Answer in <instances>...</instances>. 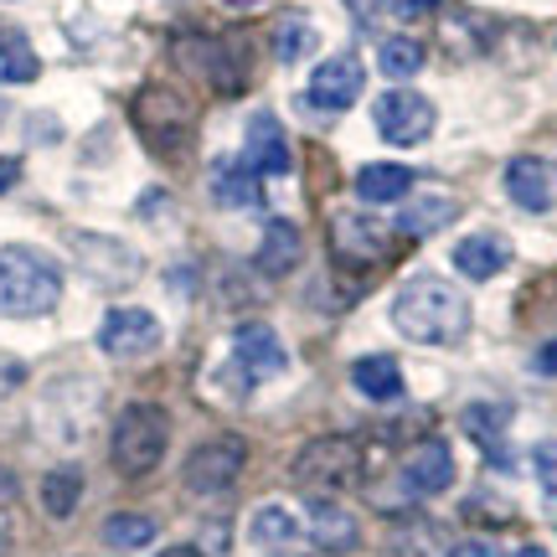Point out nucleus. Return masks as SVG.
I'll return each mask as SVG.
<instances>
[{
  "mask_svg": "<svg viewBox=\"0 0 557 557\" xmlns=\"http://www.w3.org/2000/svg\"><path fill=\"white\" fill-rule=\"evenodd\" d=\"M243 156H248V165H253L259 176H289V165H295L289 135H284V124H278L274 114H253V120H248V145H243Z\"/></svg>",
  "mask_w": 557,
  "mask_h": 557,
  "instance_id": "obj_16",
  "label": "nucleus"
},
{
  "mask_svg": "<svg viewBox=\"0 0 557 557\" xmlns=\"http://www.w3.org/2000/svg\"><path fill=\"white\" fill-rule=\"evenodd\" d=\"M73 253L88 274L109 284V289H120V284H135L139 274V253L135 248H124L120 238H103V233H73Z\"/></svg>",
  "mask_w": 557,
  "mask_h": 557,
  "instance_id": "obj_13",
  "label": "nucleus"
},
{
  "mask_svg": "<svg viewBox=\"0 0 557 557\" xmlns=\"http://www.w3.org/2000/svg\"><path fill=\"white\" fill-rule=\"evenodd\" d=\"M361 88H367V67H361L357 52H336L310 73V103L325 114H346L361 99Z\"/></svg>",
  "mask_w": 557,
  "mask_h": 557,
  "instance_id": "obj_10",
  "label": "nucleus"
},
{
  "mask_svg": "<svg viewBox=\"0 0 557 557\" xmlns=\"http://www.w3.org/2000/svg\"><path fill=\"white\" fill-rule=\"evenodd\" d=\"M361 465H367V455H361L357 438L325 434V438H310L295 455V480L310 496H336V491H351L361 480Z\"/></svg>",
  "mask_w": 557,
  "mask_h": 557,
  "instance_id": "obj_4",
  "label": "nucleus"
},
{
  "mask_svg": "<svg viewBox=\"0 0 557 557\" xmlns=\"http://www.w3.org/2000/svg\"><path fill=\"white\" fill-rule=\"evenodd\" d=\"M160 557H201V553H197V547H165Z\"/></svg>",
  "mask_w": 557,
  "mask_h": 557,
  "instance_id": "obj_40",
  "label": "nucleus"
},
{
  "mask_svg": "<svg viewBox=\"0 0 557 557\" xmlns=\"http://www.w3.org/2000/svg\"><path fill=\"white\" fill-rule=\"evenodd\" d=\"M160 341H165V331H160V320L150 315V310H135V305H120V310H109L99 325V351L114 361H139L150 357V351H160Z\"/></svg>",
  "mask_w": 557,
  "mask_h": 557,
  "instance_id": "obj_9",
  "label": "nucleus"
},
{
  "mask_svg": "<svg viewBox=\"0 0 557 557\" xmlns=\"http://www.w3.org/2000/svg\"><path fill=\"white\" fill-rule=\"evenodd\" d=\"M506 263H511L506 233H475V238H459L455 248V269L465 278H496Z\"/></svg>",
  "mask_w": 557,
  "mask_h": 557,
  "instance_id": "obj_18",
  "label": "nucleus"
},
{
  "mask_svg": "<svg viewBox=\"0 0 557 557\" xmlns=\"http://www.w3.org/2000/svg\"><path fill=\"white\" fill-rule=\"evenodd\" d=\"M377 67L387 73L393 83H403V78H413L418 67H423V47H418L413 37H387L377 47Z\"/></svg>",
  "mask_w": 557,
  "mask_h": 557,
  "instance_id": "obj_28",
  "label": "nucleus"
},
{
  "mask_svg": "<svg viewBox=\"0 0 557 557\" xmlns=\"http://www.w3.org/2000/svg\"><path fill=\"white\" fill-rule=\"evenodd\" d=\"M506 197L521 212H553L557 207V160L547 156H517L506 160Z\"/></svg>",
  "mask_w": 557,
  "mask_h": 557,
  "instance_id": "obj_12",
  "label": "nucleus"
},
{
  "mask_svg": "<svg viewBox=\"0 0 557 557\" xmlns=\"http://www.w3.org/2000/svg\"><path fill=\"white\" fill-rule=\"evenodd\" d=\"M41 73V58L32 52V41L21 32H5L0 37V83H32Z\"/></svg>",
  "mask_w": 557,
  "mask_h": 557,
  "instance_id": "obj_26",
  "label": "nucleus"
},
{
  "mask_svg": "<svg viewBox=\"0 0 557 557\" xmlns=\"http://www.w3.org/2000/svg\"><path fill=\"white\" fill-rule=\"evenodd\" d=\"M315 37L320 32L305 16H284L274 26V58L278 62H305L310 52H315Z\"/></svg>",
  "mask_w": 557,
  "mask_h": 557,
  "instance_id": "obj_27",
  "label": "nucleus"
},
{
  "mask_svg": "<svg viewBox=\"0 0 557 557\" xmlns=\"http://www.w3.org/2000/svg\"><path fill=\"white\" fill-rule=\"evenodd\" d=\"M83 500V475L78 470H52V475L41 480V511L52 521H67L73 511H78Z\"/></svg>",
  "mask_w": 557,
  "mask_h": 557,
  "instance_id": "obj_24",
  "label": "nucleus"
},
{
  "mask_svg": "<svg viewBox=\"0 0 557 557\" xmlns=\"http://www.w3.org/2000/svg\"><path fill=\"white\" fill-rule=\"evenodd\" d=\"M387 5H393V0H346V11H351L357 21H377Z\"/></svg>",
  "mask_w": 557,
  "mask_h": 557,
  "instance_id": "obj_33",
  "label": "nucleus"
},
{
  "mask_svg": "<svg viewBox=\"0 0 557 557\" xmlns=\"http://www.w3.org/2000/svg\"><path fill=\"white\" fill-rule=\"evenodd\" d=\"M233 367H238L248 382H269L289 367V351H284V341L274 336V325L243 320L238 331H233Z\"/></svg>",
  "mask_w": 557,
  "mask_h": 557,
  "instance_id": "obj_11",
  "label": "nucleus"
},
{
  "mask_svg": "<svg viewBox=\"0 0 557 557\" xmlns=\"http://www.w3.org/2000/svg\"><path fill=\"white\" fill-rule=\"evenodd\" d=\"M16 181H21V160L16 156H0V197H5Z\"/></svg>",
  "mask_w": 557,
  "mask_h": 557,
  "instance_id": "obj_34",
  "label": "nucleus"
},
{
  "mask_svg": "<svg viewBox=\"0 0 557 557\" xmlns=\"http://www.w3.org/2000/svg\"><path fill=\"white\" fill-rule=\"evenodd\" d=\"M62 299V269L52 253H41L32 243L0 248V315L37 320L52 315Z\"/></svg>",
  "mask_w": 557,
  "mask_h": 557,
  "instance_id": "obj_2",
  "label": "nucleus"
},
{
  "mask_svg": "<svg viewBox=\"0 0 557 557\" xmlns=\"http://www.w3.org/2000/svg\"><path fill=\"white\" fill-rule=\"evenodd\" d=\"M310 537L325 553H346V547H357V517L331 496H310Z\"/></svg>",
  "mask_w": 557,
  "mask_h": 557,
  "instance_id": "obj_20",
  "label": "nucleus"
},
{
  "mask_svg": "<svg viewBox=\"0 0 557 557\" xmlns=\"http://www.w3.org/2000/svg\"><path fill=\"white\" fill-rule=\"evenodd\" d=\"M393 325L413 346H455L470 331V299L438 274H413L393 295Z\"/></svg>",
  "mask_w": 557,
  "mask_h": 557,
  "instance_id": "obj_1",
  "label": "nucleus"
},
{
  "mask_svg": "<svg viewBox=\"0 0 557 557\" xmlns=\"http://www.w3.org/2000/svg\"><path fill=\"white\" fill-rule=\"evenodd\" d=\"M11 542H16V532H11V521H0V557L11 553Z\"/></svg>",
  "mask_w": 557,
  "mask_h": 557,
  "instance_id": "obj_39",
  "label": "nucleus"
},
{
  "mask_svg": "<svg viewBox=\"0 0 557 557\" xmlns=\"http://www.w3.org/2000/svg\"><path fill=\"white\" fill-rule=\"evenodd\" d=\"M156 521L139 517V511H114V517L103 521V542L109 547H120V553H135V547H150L156 542Z\"/></svg>",
  "mask_w": 557,
  "mask_h": 557,
  "instance_id": "obj_25",
  "label": "nucleus"
},
{
  "mask_svg": "<svg viewBox=\"0 0 557 557\" xmlns=\"http://www.w3.org/2000/svg\"><path fill=\"white\" fill-rule=\"evenodd\" d=\"M351 382H357V393H367L372 403L403 398V367L393 357H361V361H351Z\"/></svg>",
  "mask_w": 557,
  "mask_h": 557,
  "instance_id": "obj_21",
  "label": "nucleus"
},
{
  "mask_svg": "<svg viewBox=\"0 0 557 557\" xmlns=\"http://www.w3.org/2000/svg\"><path fill=\"white\" fill-rule=\"evenodd\" d=\"M0 124H5V103H0Z\"/></svg>",
  "mask_w": 557,
  "mask_h": 557,
  "instance_id": "obj_43",
  "label": "nucleus"
},
{
  "mask_svg": "<svg viewBox=\"0 0 557 557\" xmlns=\"http://www.w3.org/2000/svg\"><path fill=\"white\" fill-rule=\"evenodd\" d=\"M438 11V0H403V16H429Z\"/></svg>",
  "mask_w": 557,
  "mask_h": 557,
  "instance_id": "obj_38",
  "label": "nucleus"
},
{
  "mask_svg": "<svg viewBox=\"0 0 557 557\" xmlns=\"http://www.w3.org/2000/svg\"><path fill=\"white\" fill-rule=\"evenodd\" d=\"M26 377V372H21V361H11V357H0V393H11V387H16V382Z\"/></svg>",
  "mask_w": 557,
  "mask_h": 557,
  "instance_id": "obj_36",
  "label": "nucleus"
},
{
  "mask_svg": "<svg viewBox=\"0 0 557 557\" xmlns=\"http://www.w3.org/2000/svg\"><path fill=\"white\" fill-rule=\"evenodd\" d=\"M299 259H305V238H299V227L295 222H284L274 218L269 227H263V243H259V253H253V269H259L263 278H284V274H295Z\"/></svg>",
  "mask_w": 557,
  "mask_h": 557,
  "instance_id": "obj_17",
  "label": "nucleus"
},
{
  "mask_svg": "<svg viewBox=\"0 0 557 557\" xmlns=\"http://www.w3.org/2000/svg\"><path fill=\"white\" fill-rule=\"evenodd\" d=\"M331 253H336L341 269L367 274V269H377V263H387L398 253V227L367 218V212H341L331 222Z\"/></svg>",
  "mask_w": 557,
  "mask_h": 557,
  "instance_id": "obj_6",
  "label": "nucleus"
},
{
  "mask_svg": "<svg viewBox=\"0 0 557 557\" xmlns=\"http://www.w3.org/2000/svg\"><path fill=\"white\" fill-rule=\"evenodd\" d=\"M517 557H553V553H547V547H521Z\"/></svg>",
  "mask_w": 557,
  "mask_h": 557,
  "instance_id": "obj_41",
  "label": "nucleus"
},
{
  "mask_svg": "<svg viewBox=\"0 0 557 557\" xmlns=\"http://www.w3.org/2000/svg\"><path fill=\"white\" fill-rule=\"evenodd\" d=\"M377 135L387 139V145H423V139L434 135V103L423 99V94H413V88H387L377 99Z\"/></svg>",
  "mask_w": 557,
  "mask_h": 557,
  "instance_id": "obj_8",
  "label": "nucleus"
},
{
  "mask_svg": "<svg viewBox=\"0 0 557 557\" xmlns=\"http://www.w3.org/2000/svg\"><path fill=\"white\" fill-rule=\"evenodd\" d=\"M248 542H253V547H263V553H269V547H295L299 542V521H295V511H284V506H259V511H253V517H248Z\"/></svg>",
  "mask_w": 557,
  "mask_h": 557,
  "instance_id": "obj_23",
  "label": "nucleus"
},
{
  "mask_svg": "<svg viewBox=\"0 0 557 557\" xmlns=\"http://www.w3.org/2000/svg\"><path fill=\"white\" fill-rule=\"evenodd\" d=\"M532 470H537V485H542L547 511H557V438H542L537 449H532Z\"/></svg>",
  "mask_w": 557,
  "mask_h": 557,
  "instance_id": "obj_30",
  "label": "nucleus"
},
{
  "mask_svg": "<svg viewBox=\"0 0 557 557\" xmlns=\"http://www.w3.org/2000/svg\"><path fill=\"white\" fill-rule=\"evenodd\" d=\"M165 444H171V418H165V408H160V403H129V408L114 418L109 459H114L120 475L139 480L165 459Z\"/></svg>",
  "mask_w": 557,
  "mask_h": 557,
  "instance_id": "obj_3",
  "label": "nucleus"
},
{
  "mask_svg": "<svg viewBox=\"0 0 557 557\" xmlns=\"http://www.w3.org/2000/svg\"><path fill=\"white\" fill-rule=\"evenodd\" d=\"M227 5H233V11H248V5H259V0H227Z\"/></svg>",
  "mask_w": 557,
  "mask_h": 557,
  "instance_id": "obj_42",
  "label": "nucleus"
},
{
  "mask_svg": "<svg viewBox=\"0 0 557 557\" xmlns=\"http://www.w3.org/2000/svg\"><path fill=\"white\" fill-rule=\"evenodd\" d=\"M465 429L491 449V455H500V429H506V408H496V403H475V408H465Z\"/></svg>",
  "mask_w": 557,
  "mask_h": 557,
  "instance_id": "obj_29",
  "label": "nucleus"
},
{
  "mask_svg": "<svg viewBox=\"0 0 557 557\" xmlns=\"http://www.w3.org/2000/svg\"><path fill=\"white\" fill-rule=\"evenodd\" d=\"M207 191L218 207L227 212H253L263 201V186H259V171L248 165V156H218L212 171H207Z\"/></svg>",
  "mask_w": 557,
  "mask_h": 557,
  "instance_id": "obj_15",
  "label": "nucleus"
},
{
  "mask_svg": "<svg viewBox=\"0 0 557 557\" xmlns=\"http://www.w3.org/2000/svg\"><path fill=\"white\" fill-rule=\"evenodd\" d=\"M398 480L408 496H438V491H449L455 485V449L444 438H423L413 455L403 459Z\"/></svg>",
  "mask_w": 557,
  "mask_h": 557,
  "instance_id": "obj_14",
  "label": "nucleus"
},
{
  "mask_svg": "<svg viewBox=\"0 0 557 557\" xmlns=\"http://www.w3.org/2000/svg\"><path fill=\"white\" fill-rule=\"evenodd\" d=\"M537 372L542 377H557V341H547V346L537 351Z\"/></svg>",
  "mask_w": 557,
  "mask_h": 557,
  "instance_id": "obj_37",
  "label": "nucleus"
},
{
  "mask_svg": "<svg viewBox=\"0 0 557 557\" xmlns=\"http://www.w3.org/2000/svg\"><path fill=\"white\" fill-rule=\"evenodd\" d=\"M16 475H11V465H5V459H0V511H5V506H11V500H16Z\"/></svg>",
  "mask_w": 557,
  "mask_h": 557,
  "instance_id": "obj_35",
  "label": "nucleus"
},
{
  "mask_svg": "<svg viewBox=\"0 0 557 557\" xmlns=\"http://www.w3.org/2000/svg\"><path fill=\"white\" fill-rule=\"evenodd\" d=\"M413 191V171L408 165H361L357 171V197L372 201V207H387Z\"/></svg>",
  "mask_w": 557,
  "mask_h": 557,
  "instance_id": "obj_22",
  "label": "nucleus"
},
{
  "mask_svg": "<svg viewBox=\"0 0 557 557\" xmlns=\"http://www.w3.org/2000/svg\"><path fill=\"white\" fill-rule=\"evenodd\" d=\"M459 218V201L444 197V191H429V197H403L398 207V233L408 238H429L438 227H449Z\"/></svg>",
  "mask_w": 557,
  "mask_h": 557,
  "instance_id": "obj_19",
  "label": "nucleus"
},
{
  "mask_svg": "<svg viewBox=\"0 0 557 557\" xmlns=\"http://www.w3.org/2000/svg\"><path fill=\"white\" fill-rule=\"evenodd\" d=\"M398 557H444L434 527H413L408 537H398Z\"/></svg>",
  "mask_w": 557,
  "mask_h": 557,
  "instance_id": "obj_31",
  "label": "nucleus"
},
{
  "mask_svg": "<svg viewBox=\"0 0 557 557\" xmlns=\"http://www.w3.org/2000/svg\"><path fill=\"white\" fill-rule=\"evenodd\" d=\"M243 465H248V444H243L238 434H218L191 449L181 480H186V491H197V496H222V491L238 485Z\"/></svg>",
  "mask_w": 557,
  "mask_h": 557,
  "instance_id": "obj_7",
  "label": "nucleus"
},
{
  "mask_svg": "<svg viewBox=\"0 0 557 557\" xmlns=\"http://www.w3.org/2000/svg\"><path fill=\"white\" fill-rule=\"evenodd\" d=\"M449 557H500V547H496V542H485V537H475V542H459V547H449Z\"/></svg>",
  "mask_w": 557,
  "mask_h": 557,
  "instance_id": "obj_32",
  "label": "nucleus"
},
{
  "mask_svg": "<svg viewBox=\"0 0 557 557\" xmlns=\"http://www.w3.org/2000/svg\"><path fill=\"white\" fill-rule=\"evenodd\" d=\"M135 124L139 135H145V145L156 150L160 160H176L186 145H191V135H197V114H191V103L181 99L176 88H139L135 99Z\"/></svg>",
  "mask_w": 557,
  "mask_h": 557,
  "instance_id": "obj_5",
  "label": "nucleus"
}]
</instances>
